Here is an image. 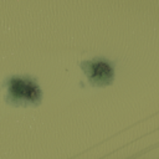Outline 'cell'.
Returning <instances> with one entry per match:
<instances>
[{
  "mask_svg": "<svg viewBox=\"0 0 159 159\" xmlns=\"http://www.w3.org/2000/svg\"><path fill=\"white\" fill-rule=\"evenodd\" d=\"M7 99L12 103H37L41 98L39 83L29 76H12L6 80Z\"/></svg>",
  "mask_w": 159,
  "mask_h": 159,
  "instance_id": "6da1fadb",
  "label": "cell"
},
{
  "mask_svg": "<svg viewBox=\"0 0 159 159\" xmlns=\"http://www.w3.org/2000/svg\"><path fill=\"white\" fill-rule=\"evenodd\" d=\"M81 67L86 72L87 77L92 83L106 84L113 80L114 67L113 62L107 61L106 58L97 57L93 60H87L81 63Z\"/></svg>",
  "mask_w": 159,
  "mask_h": 159,
  "instance_id": "7a4b0ae2",
  "label": "cell"
}]
</instances>
